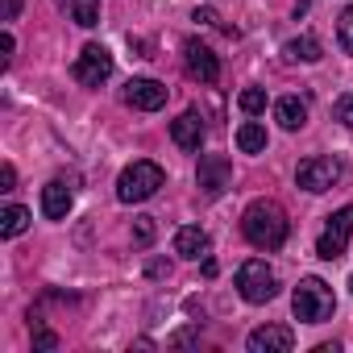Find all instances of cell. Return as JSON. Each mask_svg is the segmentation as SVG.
<instances>
[{"label":"cell","mask_w":353,"mask_h":353,"mask_svg":"<svg viewBox=\"0 0 353 353\" xmlns=\"http://www.w3.org/2000/svg\"><path fill=\"white\" fill-rule=\"evenodd\" d=\"M63 5H67V13H71L75 26H83V30L100 26V0H63Z\"/></svg>","instance_id":"cell-18"},{"label":"cell","mask_w":353,"mask_h":353,"mask_svg":"<svg viewBox=\"0 0 353 353\" xmlns=\"http://www.w3.org/2000/svg\"><path fill=\"white\" fill-rule=\"evenodd\" d=\"M170 137H174V145H179V150H200L204 145V117L196 108H188L183 117L170 121Z\"/></svg>","instance_id":"cell-12"},{"label":"cell","mask_w":353,"mask_h":353,"mask_svg":"<svg viewBox=\"0 0 353 353\" xmlns=\"http://www.w3.org/2000/svg\"><path fill=\"white\" fill-rule=\"evenodd\" d=\"M183 67H188V75L200 79V83H216V79H221V59H216L204 42H196V38L183 42Z\"/></svg>","instance_id":"cell-8"},{"label":"cell","mask_w":353,"mask_h":353,"mask_svg":"<svg viewBox=\"0 0 353 353\" xmlns=\"http://www.w3.org/2000/svg\"><path fill=\"white\" fill-rule=\"evenodd\" d=\"M13 46H17V42H13V34L0 38V67H9V63H13Z\"/></svg>","instance_id":"cell-26"},{"label":"cell","mask_w":353,"mask_h":353,"mask_svg":"<svg viewBox=\"0 0 353 353\" xmlns=\"http://www.w3.org/2000/svg\"><path fill=\"white\" fill-rule=\"evenodd\" d=\"M349 237H353V204H345V208H336V212L328 216V225H324V233H320V241H316V254H320L324 262H336V258L349 250Z\"/></svg>","instance_id":"cell-6"},{"label":"cell","mask_w":353,"mask_h":353,"mask_svg":"<svg viewBox=\"0 0 353 353\" xmlns=\"http://www.w3.org/2000/svg\"><path fill=\"white\" fill-rule=\"evenodd\" d=\"M71 204H75V192H71V183H63V179H50V183L42 188V216H46V221H63V216L71 212Z\"/></svg>","instance_id":"cell-13"},{"label":"cell","mask_w":353,"mask_h":353,"mask_svg":"<svg viewBox=\"0 0 353 353\" xmlns=\"http://www.w3.org/2000/svg\"><path fill=\"white\" fill-rule=\"evenodd\" d=\"M336 42H341L345 54H353V5L336 17Z\"/></svg>","instance_id":"cell-21"},{"label":"cell","mask_w":353,"mask_h":353,"mask_svg":"<svg viewBox=\"0 0 353 353\" xmlns=\"http://www.w3.org/2000/svg\"><path fill=\"white\" fill-rule=\"evenodd\" d=\"M17 13H21V0H5V21H17Z\"/></svg>","instance_id":"cell-27"},{"label":"cell","mask_w":353,"mask_h":353,"mask_svg":"<svg viewBox=\"0 0 353 353\" xmlns=\"http://www.w3.org/2000/svg\"><path fill=\"white\" fill-rule=\"evenodd\" d=\"M237 291H241L245 303H270L279 295V279L262 258H250V262L237 266Z\"/></svg>","instance_id":"cell-4"},{"label":"cell","mask_w":353,"mask_h":353,"mask_svg":"<svg viewBox=\"0 0 353 353\" xmlns=\"http://www.w3.org/2000/svg\"><path fill=\"white\" fill-rule=\"evenodd\" d=\"M283 59H287V63H316V59H320V42H316L312 34L291 38V42L283 46Z\"/></svg>","instance_id":"cell-17"},{"label":"cell","mask_w":353,"mask_h":353,"mask_svg":"<svg viewBox=\"0 0 353 353\" xmlns=\"http://www.w3.org/2000/svg\"><path fill=\"white\" fill-rule=\"evenodd\" d=\"M150 241H154V216H137V221H133V245L145 250Z\"/></svg>","instance_id":"cell-22"},{"label":"cell","mask_w":353,"mask_h":353,"mask_svg":"<svg viewBox=\"0 0 353 353\" xmlns=\"http://www.w3.org/2000/svg\"><path fill=\"white\" fill-rule=\"evenodd\" d=\"M34 349H59V336L50 328H34Z\"/></svg>","instance_id":"cell-23"},{"label":"cell","mask_w":353,"mask_h":353,"mask_svg":"<svg viewBox=\"0 0 353 353\" xmlns=\"http://www.w3.org/2000/svg\"><path fill=\"white\" fill-rule=\"evenodd\" d=\"M166 83H158V79H129L125 83V104L129 108H137V112H158L162 104H166Z\"/></svg>","instance_id":"cell-9"},{"label":"cell","mask_w":353,"mask_h":353,"mask_svg":"<svg viewBox=\"0 0 353 353\" xmlns=\"http://www.w3.org/2000/svg\"><path fill=\"white\" fill-rule=\"evenodd\" d=\"M237 150H241V154H262V150H266V129H262L258 121H245V125L237 129Z\"/></svg>","instance_id":"cell-19"},{"label":"cell","mask_w":353,"mask_h":353,"mask_svg":"<svg viewBox=\"0 0 353 353\" xmlns=\"http://www.w3.org/2000/svg\"><path fill=\"white\" fill-rule=\"evenodd\" d=\"M71 75H75L83 88H100V83H108V75H112V54H108L100 42H92V46H83V50H79V59H75Z\"/></svg>","instance_id":"cell-7"},{"label":"cell","mask_w":353,"mask_h":353,"mask_svg":"<svg viewBox=\"0 0 353 353\" xmlns=\"http://www.w3.org/2000/svg\"><path fill=\"white\" fill-rule=\"evenodd\" d=\"M162 183H166L162 166L141 158V162H133V166L121 170V179H117V200H121V204H141V200H150Z\"/></svg>","instance_id":"cell-3"},{"label":"cell","mask_w":353,"mask_h":353,"mask_svg":"<svg viewBox=\"0 0 353 353\" xmlns=\"http://www.w3.org/2000/svg\"><path fill=\"white\" fill-rule=\"evenodd\" d=\"M274 117H279V125H283L287 133H295V129L307 125V100H299V96H283V100L274 104Z\"/></svg>","instance_id":"cell-15"},{"label":"cell","mask_w":353,"mask_h":353,"mask_svg":"<svg viewBox=\"0 0 353 353\" xmlns=\"http://www.w3.org/2000/svg\"><path fill=\"white\" fill-rule=\"evenodd\" d=\"M17 188V170H13V162H5L0 166V192H13Z\"/></svg>","instance_id":"cell-24"},{"label":"cell","mask_w":353,"mask_h":353,"mask_svg":"<svg viewBox=\"0 0 353 353\" xmlns=\"http://www.w3.org/2000/svg\"><path fill=\"white\" fill-rule=\"evenodd\" d=\"M196 179H200V192H204V196H221V192L229 188V179H233V166H229L225 154H204Z\"/></svg>","instance_id":"cell-10"},{"label":"cell","mask_w":353,"mask_h":353,"mask_svg":"<svg viewBox=\"0 0 353 353\" xmlns=\"http://www.w3.org/2000/svg\"><path fill=\"white\" fill-rule=\"evenodd\" d=\"M349 287H353V279H349Z\"/></svg>","instance_id":"cell-28"},{"label":"cell","mask_w":353,"mask_h":353,"mask_svg":"<svg viewBox=\"0 0 353 353\" xmlns=\"http://www.w3.org/2000/svg\"><path fill=\"white\" fill-rule=\"evenodd\" d=\"M241 233H245V241L254 250L270 254V250H283V241L291 233V221H287V212L274 200H254L245 208V216H241Z\"/></svg>","instance_id":"cell-1"},{"label":"cell","mask_w":353,"mask_h":353,"mask_svg":"<svg viewBox=\"0 0 353 353\" xmlns=\"http://www.w3.org/2000/svg\"><path fill=\"white\" fill-rule=\"evenodd\" d=\"M336 121H341V125H349V129H353V96H345V100H341V104H336Z\"/></svg>","instance_id":"cell-25"},{"label":"cell","mask_w":353,"mask_h":353,"mask_svg":"<svg viewBox=\"0 0 353 353\" xmlns=\"http://www.w3.org/2000/svg\"><path fill=\"white\" fill-rule=\"evenodd\" d=\"M291 307H295V320H303V324H324V320H332V312H336V295H332V287L324 283V279H303L299 287H295V295H291Z\"/></svg>","instance_id":"cell-2"},{"label":"cell","mask_w":353,"mask_h":353,"mask_svg":"<svg viewBox=\"0 0 353 353\" xmlns=\"http://www.w3.org/2000/svg\"><path fill=\"white\" fill-rule=\"evenodd\" d=\"M26 229H30V208H21V204H5V208H0V237H5V241L21 237Z\"/></svg>","instance_id":"cell-16"},{"label":"cell","mask_w":353,"mask_h":353,"mask_svg":"<svg viewBox=\"0 0 353 353\" xmlns=\"http://www.w3.org/2000/svg\"><path fill=\"white\" fill-rule=\"evenodd\" d=\"M250 353H291L295 349V332L287 324H262L250 332Z\"/></svg>","instance_id":"cell-11"},{"label":"cell","mask_w":353,"mask_h":353,"mask_svg":"<svg viewBox=\"0 0 353 353\" xmlns=\"http://www.w3.org/2000/svg\"><path fill=\"white\" fill-rule=\"evenodd\" d=\"M174 254H179V258H192V262L208 258V233L196 229V225H183L179 233H174Z\"/></svg>","instance_id":"cell-14"},{"label":"cell","mask_w":353,"mask_h":353,"mask_svg":"<svg viewBox=\"0 0 353 353\" xmlns=\"http://www.w3.org/2000/svg\"><path fill=\"white\" fill-rule=\"evenodd\" d=\"M237 104H241L245 117H258V112H266V92H262V88H245V92L237 96Z\"/></svg>","instance_id":"cell-20"},{"label":"cell","mask_w":353,"mask_h":353,"mask_svg":"<svg viewBox=\"0 0 353 353\" xmlns=\"http://www.w3.org/2000/svg\"><path fill=\"white\" fill-rule=\"evenodd\" d=\"M341 174H345L341 158H332V154H316V158H303V162H299V170H295V183H299L303 192L320 196V192L336 188V179H341Z\"/></svg>","instance_id":"cell-5"}]
</instances>
